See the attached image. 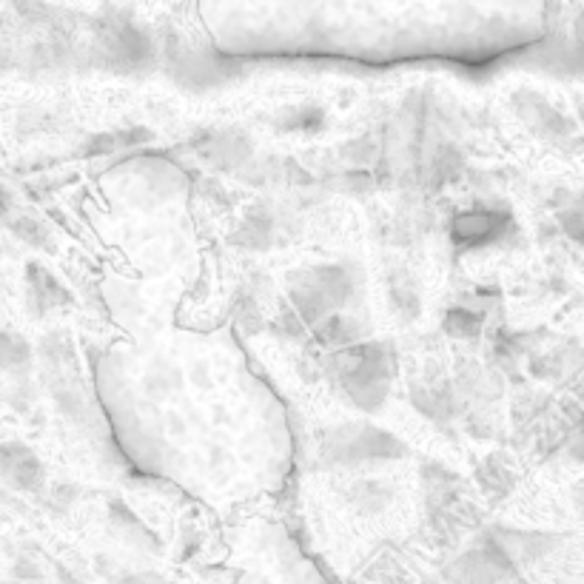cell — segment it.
Here are the masks:
<instances>
[{
    "label": "cell",
    "instance_id": "1",
    "mask_svg": "<svg viewBox=\"0 0 584 584\" xmlns=\"http://www.w3.org/2000/svg\"><path fill=\"white\" fill-rule=\"evenodd\" d=\"M331 371L340 379L345 396L362 408L377 411L388 396V385L394 377V354L382 342H359L331 359Z\"/></svg>",
    "mask_w": 584,
    "mask_h": 584
},
{
    "label": "cell",
    "instance_id": "2",
    "mask_svg": "<svg viewBox=\"0 0 584 584\" xmlns=\"http://www.w3.org/2000/svg\"><path fill=\"white\" fill-rule=\"evenodd\" d=\"M357 291V277L345 265H314L291 277V308L314 328L334 317Z\"/></svg>",
    "mask_w": 584,
    "mask_h": 584
},
{
    "label": "cell",
    "instance_id": "3",
    "mask_svg": "<svg viewBox=\"0 0 584 584\" xmlns=\"http://www.w3.org/2000/svg\"><path fill=\"white\" fill-rule=\"evenodd\" d=\"M402 453V442L374 428L345 425L325 439V456L331 462H368V459H396Z\"/></svg>",
    "mask_w": 584,
    "mask_h": 584
},
{
    "label": "cell",
    "instance_id": "4",
    "mask_svg": "<svg viewBox=\"0 0 584 584\" xmlns=\"http://www.w3.org/2000/svg\"><path fill=\"white\" fill-rule=\"evenodd\" d=\"M428 365L431 368H425L422 377L411 379V399L416 408L431 419H451L453 408H456V388L442 368H436L434 362Z\"/></svg>",
    "mask_w": 584,
    "mask_h": 584
},
{
    "label": "cell",
    "instance_id": "5",
    "mask_svg": "<svg viewBox=\"0 0 584 584\" xmlns=\"http://www.w3.org/2000/svg\"><path fill=\"white\" fill-rule=\"evenodd\" d=\"M197 151L214 169H237V166L248 163V157H251V140H248V134L231 132V129L211 132L197 140Z\"/></svg>",
    "mask_w": 584,
    "mask_h": 584
},
{
    "label": "cell",
    "instance_id": "6",
    "mask_svg": "<svg viewBox=\"0 0 584 584\" xmlns=\"http://www.w3.org/2000/svg\"><path fill=\"white\" fill-rule=\"evenodd\" d=\"M505 226V217L502 214H496V211H482V208H476V211H465V214H459L456 220H453V243L459 245V248H471V245H482L490 243V240H496L499 237V231Z\"/></svg>",
    "mask_w": 584,
    "mask_h": 584
},
{
    "label": "cell",
    "instance_id": "7",
    "mask_svg": "<svg viewBox=\"0 0 584 584\" xmlns=\"http://www.w3.org/2000/svg\"><path fill=\"white\" fill-rule=\"evenodd\" d=\"M388 297H391V308L405 322H414L422 314V288L416 283V277L408 268H391L388 277Z\"/></svg>",
    "mask_w": 584,
    "mask_h": 584
},
{
    "label": "cell",
    "instance_id": "8",
    "mask_svg": "<svg viewBox=\"0 0 584 584\" xmlns=\"http://www.w3.org/2000/svg\"><path fill=\"white\" fill-rule=\"evenodd\" d=\"M274 234H277L274 214L268 208H251L237 231V243H243L245 248H268L274 243Z\"/></svg>",
    "mask_w": 584,
    "mask_h": 584
},
{
    "label": "cell",
    "instance_id": "9",
    "mask_svg": "<svg viewBox=\"0 0 584 584\" xmlns=\"http://www.w3.org/2000/svg\"><path fill=\"white\" fill-rule=\"evenodd\" d=\"M462 169H465L462 154L453 146H442V149H436L431 154L428 169H425V180L431 183V189H442L448 183H456L462 177Z\"/></svg>",
    "mask_w": 584,
    "mask_h": 584
},
{
    "label": "cell",
    "instance_id": "10",
    "mask_svg": "<svg viewBox=\"0 0 584 584\" xmlns=\"http://www.w3.org/2000/svg\"><path fill=\"white\" fill-rule=\"evenodd\" d=\"M311 331L322 345H351L354 348V342L362 340V325L354 317H340V314L322 320Z\"/></svg>",
    "mask_w": 584,
    "mask_h": 584
},
{
    "label": "cell",
    "instance_id": "11",
    "mask_svg": "<svg viewBox=\"0 0 584 584\" xmlns=\"http://www.w3.org/2000/svg\"><path fill=\"white\" fill-rule=\"evenodd\" d=\"M391 496H394V490L388 488L385 482H379V479H362V482L351 485V490H348V499L354 502V508L359 513H379V510H385L388 502H391Z\"/></svg>",
    "mask_w": 584,
    "mask_h": 584
},
{
    "label": "cell",
    "instance_id": "12",
    "mask_svg": "<svg viewBox=\"0 0 584 584\" xmlns=\"http://www.w3.org/2000/svg\"><path fill=\"white\" fill-rule=\"evenodd\" d=\"M3 462L9 465L12 482H18L20 488H35L38 479L43 476V468H40V462L35 459V453L20 448V445H9V448H6V456H3Z\"/></svg>",
    "mask_w": 584,
    "mask_h": 584
},
{
    "label": "cell",
    "instance_id": "13",
    "mask_svg": "<svg viewBox=\"0 0 584 584\" xmlns=\"http://www.w3.org/2000/svg\"><path fill=\"white\" fill-rule=\"evenodd\" d=\"M109 522H112L114 533L123 536L132 545H151L154 542V533L126 505H120V502H114L112 508H109Z\"/></svg>",
    "mask_w": 584,
    "mask_h": 584
},
{
    "label": "cell",
    "instance_id": "14",
    "mask_svg": "<svg viewBox=\"0 0 584 584\" xmlns=\"http://www.w3.org/2000/svg\"><path fill=\"white\" fill-rule=\"evenodd\" d=\"M445 334L453 340H473L479 334V317L473 314L471 308L456 305L445 314Z\"/></svg>",
    "mask_w": 584,
    "mask_h": 584
},
{
    "label": "cell",
    "instance_id": "15",
    "mask_svg": "<svg viewBox=\"0 0 584 584\" xmlns=\"http://www.w3.org/2000/svg\"><path fill=\"white\" fill-rule=\"evenodd\" d=\"M322 123V112L320 109H294V112L285 114V123L283 129H291V132H311V129H317Z\"/></svg>",
    "mask_w": 584,
    "mask_h": 584
},
{
    "label": "cell",
    "instance_id": "16",
    "mask_svg": "<svg viewBox=\"0 0 584 584\" xmlns=\"http://www.w3.org/2000/svg\"><path fill=\"white\" fill-rule=\"evenodd\" d=\"M15 231H20V237H26L32 245H40L49 240V231L40 226V223H35V220H23L20 228H15Z\"/></svg>",
    "mask_w": 584,
    "mask_h": 584
}]
</instances>
